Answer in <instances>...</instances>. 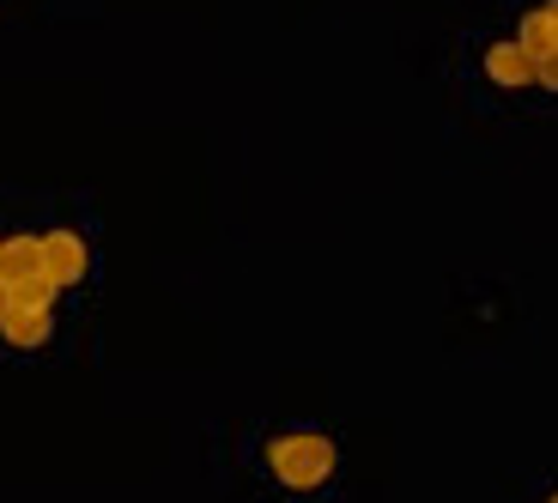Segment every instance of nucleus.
<instances>
[{
  "instance_id": "f257e3e1",
  "label": "nucleus",
  "mask_w": 558,
  "mask_h": 503,
  "mask_svg": "<svg viewBox=\"0 0 558 503\" xmlns=\"http://www.w3.org/2000/svg\"><path fill=\"white\" fill-rule=\"evenodd\" d=\"M335 443L328 437H316V431H292V437H274L267 443V467H274V479L286 491H316V486H328L335 479Z\"/></svg>"
},
{
  "instance_id": "f03ea898",
  "label": "nucleus",
  "mask_w": 558,
  "mask_h": 503,
  "mask_svg": "<svg viewBox=\"0 0 558 503\" xmlns=\"http://www.w3.org/2000/svg\"><path fill=\"white\" fill-rule=\"evenodd\" d=\"M43 243V280L56 285V292H68V285L85 280V267H92V249H85L80 231H49Z\"/></svg>"
},
{
  "instance_id": "7ed1b4c3",
  "label": "nucleus",
  "mask_w": 558,
  "mask_h": 503,
  "mask_svg": "<svg viewBox=\"0 0 558 503\" xmlns=\"http://www.w3.org/2000/svg\"><path fill=\"white\" fill-rule=\"evenodd\" d=\"M43 273V243L37 237H0V280L25 285Z\"/></svg>"
},
{
  "instance_id": "20e7f679",
  "label": "nucleus",
  "mask_w": 558,
  "mask_h": 503,
  "mask_svg": "<svg viewBox=\"0 0 558 503\" xmlns=\"http://www.w3.org/2000/svg\"><path fill=\"white\" fill-rule=\"evenodd\" d=\"M0 334H7V346L31 352L56 334V316H49V309H7V316H0Z\"/></svg>"
},
{
  "instance_id": "39448f33",
  "label": "nucleus",
  "mask_w": 558,
  "mask_h": 503,
  "mask_svg": "<svg viewBox=\"0 0 558 503\" xmlns=\"http://www.w3.org/2000/svg\"><path fill=\"white\" fill-rule=\"evenodd\" d=\"M486 73H492V85H504V91L534 85V61L522 56L517 42H492V49H486Z\"/></svg>"
},
{
  "instance_id": "423d86ee",
  "label": "nucleus",
  "mask_w": 558,
  "mask_h": 503,
  "mask_svg": "<svg viewBox=\"0 0 558 503\" xmlns=\"http://www.w3.org/2000/svg\"><path fill=\"white\" fill-rule=\"evenodd\" d=\"M49 304H56V285L43 280V273L25 285H7V309H49Z\"/></svg>"
},
{
  "instance_id": "0eeeda50",
  "label": "nucleus",
  "mask_w": 558,
  "mask_h": 503,
  "mask_svg": "<svg viewBox=\"0 0 558 503\" xmlns=\"http://www.w3.org/2000/svg\"><path fill=\"white\" fill-rule=\"evenodd\" d=\"M0 316H7V280H0Z\"/></svg>"
}]
</instances>
